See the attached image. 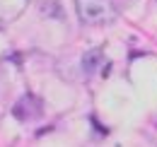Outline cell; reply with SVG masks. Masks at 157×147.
Returning <instances> with one entry per match:
<instances>
[{
    "mask_svg": "<svg viewBox=\"0 0 157 147\" xmlns=\"http://www.w3.org/2000/svg\"><path fill=\"white\" fill-rule=\"evenodd\" d=\"M104 63V51L101 48H90L87 53L82 55V70L85 73H97Z\"/></svg>",
    "mask_w": 157,
    "mask_h": 147,
    "instance_id": "cell-3",
    "label": "cell"
},
{
    "mask_svg": "<svg viewBox=\"0 0 157 147\" xmlns=\"http://www.w3.org/2000/svg\"><path fill=\"white\" fill-rule=\"evenodd\" d=\"M12 113H15L20 121H29V118H34L36 113H41V101H36L32 94H27V96H22L20 101L15 104Z\"/></svg>",
    "mask_w": 157,
    "mask_h": 147,
    "instance_id": "cell-2",
    "label": "cell"
},
{
    "mask_svg": "<svg viewBox=\"0 0 157 147\" xmlns=\"http://www.w3.org/2000/svg\"><path fill=\"white\" fill-rule=\"evenodd\" d=\"M75 12L82 24H109L116 19V7L114 0H75Z\"/></svg>",
    "mask_w": 157,
    "mask_h": 147,
    "instance_id": "cell-1",
    "label": "cell"
}]
</instances>
